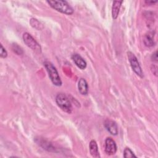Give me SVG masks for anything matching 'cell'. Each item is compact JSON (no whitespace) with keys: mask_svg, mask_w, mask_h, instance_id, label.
<instances>
[{"mask_svg":"<svg viewBox=\"0 0 158 158\" xmlns=\"http://www.w3.org/2000/svg\"><path fill=\"white\" fill-rule=\"evenodd\" d=\"M104 127L112 135H117L118 134V127L115 122L110 119H106L104 123Z\"/></svg>","mask_w":158,"mask_h":158,"instance_id":"obj_7","label":"cell"},{"mask_svg":"<svg viewBox=\"0 0 158 158\" xmlns=\"http://www.w3.org/2000/svg\"><path fill=\"white\" fill-rule=\"evenodd\" d=\"M127 56H128V59L130 62V66H131L132 70L134 71V72L138 76H139L141 78H143L144 77L143 72L142 69L139 65V63L137 57L131 51H128L127 52Z\"/></svg>","mask_w":158,"mask_h":158,"instance_id":"obj_4","label":"cell"},{"mask_svg":"<svg viewBox=\"0 0 158 158\" xmlns=\"http://www.w3.org/2000/svg\"><path fill=\"white\" fill-rule=\"evenodd\" d=\"M151 59L152 60L154 61V62H157V51H156L154 53H152V56H151Z\"/></svg>","mask_w":158,"mask_h":158,"instance_id":"obj_18","label":"cell"},{"mask_svg":"<svg viewBox=\"0 0 158 158\" xmlns=\"http://www.w3.org/2000/svg\"><path fill=\"white\" fill-rule=\"evenodd\" d=\"M78 89L82 95H87L88 93V85L85 78H81L78 83Z\"/></svg>","mask_w":158,"mask_h":158,"instance_id":"obj_9","label":"cell"},{"mask_svg":"<svg viewBox=\"0 0 158 158\" xmlns=\"http://www.w3.org/2000/svg\"><path fill=\"white\" fill-rule=\"evenodd\" d=\"M39 140V141H37L38 144H40L41 146H42L44 149L49 151H52V150L54 151V147L52 146V144L51 143H49V142L44 140V139H40L39 138L38 139Z\"/></svg>","mask_w":158,"mask_h":158,"instance_id":"obj_13","label":"cell"},{"mask_svg":"<svg viewBox=\"0 0 158 158\" xmlns=\"http://www.w3.org/2000/svg\"><path fill=\"white\" fill-rule=\"evenodd\" d=\"M30 25L32 27H33L34 28H36L38 30H41L43 28V24L36 19L31 18L30 20Z\"/></svg>","mask_w":158,"mask_h":158,"instance_id":"obj_14","label":"cell"},{"mask_svg":"<svg viewBox=\"0 0 158 158\" xmlns=\"http://www.w3.org/2000/svg\"><path fill=\"white\" fill-rule=\"evenodd\" d=\"M23 40L25 44L31 48L32 50L36 52H41V46L34 39V38L28 33L25 32L23 34L22 36Z\"/></svg>","mask_w":158,"mask_h":158,"instance_id":"obj_5","label":"cell"},{"mask_svg":"<svg viewBox=\"0 0 158 158\" xmlns=\"http://www.w3.org/2000/svg\"><path fill=\"white\" fill-rule=\"evenodd\" d=\"M56 102L57 106L64 112L70 114L72 111V106L68 97L64 93H59L56 97Z\"/></svg>","mask_w":158,"mask_h":158,"instance_id":"obj_3","label":"cell"},{"mask_svg":"<svg viewBox=\"0 0 158 158\" xmlns=\"http://www.w3.org/2000/svg\"><path fill=\"white\" fill-rule=\"evenodd\" d=\"M123 157L125 158H130V157H136V156L135 155L133 152L129 148H125L123 151Z\"/></svg>","mask_w":158,"mask_h":158,"instance_id":"obj_15","label":"cell"},{"mask_svg":"<svg viewBox=\"0 0 158 158\" xmlns=\"http://www.w3.org/2000/svg\"><path fill=\"white\" fill-rule=\"evenodd\" d=\"M46 2L52 9L61 13L67 15H72L74 12L73 9L66 1H47Z\"/></svg>","mask_w":158,"mask_h":158,"instance_id":"obj_1","label":"cell"},{"mask_svg":"<svg viewBox=\"0 0 158 158\" xmlns=\"http://www.w3.org/2000/svg\"><path fill=\"white\" fill-rule=\"evenodd\" d=\"M89 149L90 154L91 155L92 157H96V158H98V157H100L99 150H98V146L97 143L95 140L92 139L89 142Z\"/></svg>","mask_w":158,"mask_h":158,"instance_id":"obj_10","label":"cell"},{"mask_svg":"<svg viewBox=\"0 0 158 158\" xmlns=\"http://www.w3.org/2000/svg\"><path fill=\"white\" fill-rule=\"evenodd\" d=\"M44 65L48 72L49 77L52 83L57 86H61L62 81L60 77L56 68L54 66V65L51 62L45 61L44 62Z\"/></svg>","mask_w":158,"mask_h":158,"instance_id":"obj_2","label":"cell"},{"mask_svg":"<svg viewBox=\"0 0 158 158\" xmlns=\"http://www.w3.org/2000/svg\"><path fill=\"white\" fill-rule=\"evenodd\" d=\"M0 46V56L1 58H6L7 56V52L6 50V49L3 47L2 44H1Z\"/></svg>","mask_w":158,"mask_h":158,"instance_id":"obj_17","label":"cell"},{"mask_svg":"<svg viewBox=\"0 0 158 158\" xmlns=\"http://www.w3.org/2000/svg\"><path fill=\"white\" fill-rule=\"evenodd\" d=\"M151 70H152V73H153L156 76H157V65H152V67H151Z\"/></svg>","mask_w":158,"mask_h":158,"instance_id":"obj_19","label":"cell"},{"mask_svg":"<svg viewBox=\"0 0 158 158\" xmlns=\"http://www.w3.org/2000/svg\"><path fill=\"white\" fill-rule=\"evenodd\" d=\"M143 42L146 46H148V47L153 46L155 44L153 39V34L152 33H148V34H146L144 37Z\"/></svg>","mask_w":158,"mask_h":158,"instance_id":"obj_12","label":"cell"},{"mask_svg":"<svg viewBox=\"0 0 158 158\" xmlns=\"http://www.w3.org/2000/svg\"><path fill=\"white\" fill-rule=\"evenodd\" d=\"M157 1H145V3H146L148 5H152L155 3H156Z\"/></svg>","mask_w":158,"mask_h":158,"instance_id":"obj_20","label":"cell"},{"mask_svg":"<svg viewBox=\"0 0 158 158\" xmlns=\"http://www.w3.org/2000/svg\"><path fill=\"white\" fill-rule=\"evenodd\" d=\"M123 1H114L112 7V17L114 20L117 19L118 17L120 7L123 3Z\"/></svg>","mask_w":158,"mask_h":158,"instance_id":"obj_11","label":"cell"},{"mask_svg":"<svg viewBox=\"0 0 158 158\" xmlns=\"http://www.w3.org/2000/svg\"><path fill=\"white\" fill-rule=\"evenodd\" d=\"M12 49L17 55H22L23 54V51L22 50V48L20 46H19L16 43L12 44Z\"/></svg>","mask_w":158,"mask_h":158,"instance_id":"obj_16","label":"cell"},{"mask_svg":"<svg viewBox=\"0 0 158 158\" xmlns=\"http://www.w3.org/2000/svg\"><path fill=\"white\" fill-rule=\"evenodd\" d=\"M72 59L79 69L81 70H84L86 67L87 64L86 61L80 54L77 53L72 54Z\"/></svg>","mask_w":158,"mask_h":158,"instance_id":"obj_8","label":"cell"},{"mask_svg":"<svg viewBox=\"0 0 158 158\" xmlns=\"http://www.w3.org/2000/svg\"><path fill=\"white\" fill-rule=\"evenodd\" d=\"M117 148L115 141L110 137H107L105 140V152L106 154L111 156L117 151Z\"/></svg>","mask_w":158,"mask_h":158,"instance_id":"obj_6","label":"cell"}]
</instances>
